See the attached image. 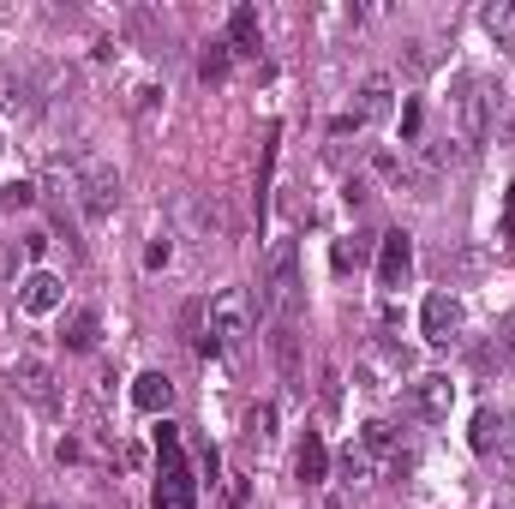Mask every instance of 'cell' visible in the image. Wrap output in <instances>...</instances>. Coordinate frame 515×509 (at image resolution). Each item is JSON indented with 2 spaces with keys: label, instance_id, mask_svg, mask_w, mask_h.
<instances>
[{
  "label": "cell",
  "instance_id": "28",
  "mask_svg": "<svg viewBox=\"0 0 515 509\" xmlns=\"http://www.w3.org/2000/svg\"><path fill=\"white\" fill-rule=\"evenodd\" d=\"M510 342H515V336H510Z\"/></svg>",
  "mask_w": 515,
  "mask_h": 509
},
{
  "label": "cell",
  "instance_id": "14",
  "mask_svg": "<svg viewBox=\"0 0 515 509\" xmlns=\"http://www.w3.org/2000/svg\"><path fill=\"white\" fill-rule=\"evenodd\" d=\"M294 474H300L306 486H324V480H330V450H324V438H318V432H306V438H300V450H294Z\"/></svg>",
  "mask_w": 515,
  "mask_h": 509
},
{
  "label": "cell",
  "instance_id": "23",
  "mask_svg": "<svg viewBox=\"0 0 515 509\" xmlns=\"http://www.w3.org/2000/svg\"><path fill=\"white\" fill-rule=\"evenodd\" d=\"M342 480H348V486H354V480H372V456H366L360 444L342 450Z\"/></svg>",
  "mask_w": 515,
  "mask_h": 509
},
{
  "label": "cell",
  "instance_id": "1",
  "mask_svg": "<svg viewBox=\"0 0 515 509\" xmlns=\"http://www.w3.org/2000/svg\"><path fill=\"white\" fill-rule=\"evenodd\" d=\"M150 509H198V480H192V462H186V444H180V426H156V492Z\"/></svg>",
  "mask_w": 515,
  "mask_h": 509
},
{
  "label": "cell",
  "instance_id": "15",
  "mask_svg": "<svg viewBox=\"0 0 515 509\" xmlns=\"http://www.w3.org/2000/svg\"><path fill=\"white\" fill-rule=\"evenodd\" d=\"M228 48L234 54H258L264 48V30H258V12L252 6H234L228 12Z\"/></svg>",
  "mask_w": 515,
  "mask_h": 509
},
{
  "label": "cell",
  "instance_id": "4",
  "mask_svg": "<svg viewBox=\"0 0 515 509\" xmlns=\"http://www.w3.org/2000/svg\"><path fill=\"white\" fill-rule=\"evenodd\" d=\"M258 312H264V318H276V324H294V312H300L294 240H276V246H270V264H264V288H258Z\"/></svg>",
  "mask_w": 515,
  "mask_h": 509
},
{
  "label": "cell",
  "instance_id": "21",
  "mask_svg": "<svg viewBox=\"0 0 515 509\" xmlns=\"http://www.w3.org/2000/svg\"><path fill=\"white\" fill-rule=\"evenodd\" d=\"M276 366L288 378H300V336H294V324H276Z\"/></svg>",
  "mask_w": 515,
  "mask_h": 509
},
{
  "label": "cell",
  "instance_id": "20",
  "mask_svg": "<svg viewBox=\"0 0 515 509\" xmlns=\"http://www.w3.org/2000/svg\"><path fill=\"white\" fill-rule=\"evenodd\" d=\"M0 108H6V114H36V90H30V78L6 72V78H0Z\"/></svg>",
  "mask_w": 515,
  "mask_h": 509
},
{
  "label": "cell",
  "instance_id": "12",
  "mask_svg": "<svg viewBox=\"0 0 515 509\" xmlns=\"http://www.w3.org/2000/svg\"><path fill=\"white\" fill-rule=\"evenodd\" d=\"M96 336H102V318H96L90 306H72V312H66V330H60L66 354H90V348H96Z\"/></svg>",
  "mask_w": 515,
  "mask_h": 509
},
{
  "label": "cell",
  "instance_id": "3",
  "mask_svg": "<svg viewBox=\"0 0 515 509\" xmlns=\"http://www.w3.org/2000/svg\"><path fill=\"white\" fill-rule=\"evenodd\" d=\"M492 114H498V84L480 78V72H462L456 78V144H486L492 138Z\"/></svg>",
  "mask_w": 515,
  "mask_h": 509
},
{
  "label": "cell",
  "instance_id": "18",
  "mask_svg": "<svg viewBox=\"0 0 515 509\" xmlns=\"http://www.w3.org/2000/svg\"><path fill=\"white\" fill-rule=\"evenodd\" d=\"M228 66H234L228 36H222V42H204V54H198V78H204V84H222V78H228Z\"/></svg>",
  "mask_w": 515,
  "mask_h": 509
},
{
  "label": "cell",
  "instance_id": "27",
  "mask_svg": "<svg viewBox=\"0 0 515 509\" xmlns=\"http://www.w3.org/2000/svg\"><path fill=\"white\" fill-rule=\"evenodd\" d=\"M402 138H420V102H402Z\"/></svg>",
  "mask_w": 515,
  "mask_h": 509
},
{
  "label": "cell",
  "instance_id": "24",
  "mask_svg": "<svg viewBox=\"0 0 515 509\" xmlns=\"http://www.w3.org/2000/svg\"><path fill=\"white\" fill-rule=\"evenodd\" d=\"M24 204H36V186H24V180L0 186V210H24Z\"/></svg>",
  "mask_w": 515,
  "mask_h": 509
},
{
  "label": "cell",
  "instance_id": "17",
  "mask_svg": "<svg viewBox=\"0 0 515 509\" xmlns=\"http://www.w3.org/2000/svg\"><path fill=\"white\" fill-rule=\"evenodd\" d=\"M480 24L492 30L498 48H515V0H492V6L480 12Z\"/></svg>",
  "mask_w": 515,
  "mask_h": 509
},
{
  "label": "cell",
  "instance_id": "8",
  "mask_svg": "<svg viewBox=\"0 0 515 509\" xmlns=\"http://www.w3.org/2000/svg\"><path fill=\"white\" fill-rule=\"evenodd\" d=\"M18 306H24V318H48V312H60V306H66L60 276H54V270H30V276L18 282Z\"/></svg>",
  "mask_w": 515,
  "mask_h": 509
},
{
  "label": "cell",
  "instance_id": "10",
  "mask_svg": "<svg viewBox=\"0 0 515 509\" xmlns=\"http://www.w3.org/2000/svg\"><path fill=\"white\" fill-rule=\"evenodd\" d=\"M408 270H414V240H408L402 228H390V234L378 240V288H402Z\"/></svg>",
  "mask_w": 515,
  "mask_h": 509
},
{
  "label": "cell",
  "instance_id": "9",
  "mask_svg": "<svg viewBox=\"0 0 515 509\" xmlns=\"http://www.w3.org/2000/svg\"><path fill=\"white\" fill-rule=\"evenodd\" d=\"M408 396H414V414L420 420H450V408H456V384L444 372H420L408 384Z\"/></svg>",
  "mask_w": 515,
  "mask_h": 509
},
{
  "label": "cell",
  "instance_id": "13",
  "mask_svg": "<svg viewBox=\"0 0 515 509\" xmlns=\"http://www.w3.org/2000/svg\"><path fill=\"white\" fill-rule=\"evenodd\" d=\"M168 402H174V384L162 372H138L132 378V408L138 414H168Z\"/></svg>",
  "mask_w": 515,
  "mask_h": 509
},
{
  "label": "cell",
  "instance_id": "2",
  "mask_svg": "<svg viewBox=\"0 0 515 509\" xmlns=\"http://www.w3.org/2000/svg\"><path fill=\"white\" fill-rule=\"evenodd\" d=\"M66 192H72V204H78L90 222H102V216H114V204H120V174H114V162H102V156H78V162L66 168Z\"/></svg>",
  "mask_w": 515,
  "mask_h": 509
},
{
  "label": "cell",
  "instance_id": "7",
  "mask_svg": "<svg viewBox=\"0 0 515 509\" xmlns=\"http://www.w3.org/2000/svg\"><path fill=\"white\" fill-rule=\"evenodd\" d=\"M420 330H426V342L432 348H450L456 336H462V300L456 294H426V306H420Z\"/></svg>",
  "mask_w": 515,
  "mask_h": 509
},
{
  "label": "cell",
  "instance_id": "6",
  "mask_svg": "<svg viewBox=\"0 0 515 509\" xmlns=\"http://www.w3.org/2000/svg\"><path fill=\"white\" fill-rule=\"evenodd\" d=\"M402 378H414V348H402V342H372V348L360 354V384H366L372 396L402 390Z\"/></svg>",
  "mask_w": 515,
  "mask_h": 509
},
{
  "label": "cell",
  "instance_id": "25",
  "mask_svg": "<svg viewBox=\"0 0 515 509\" xmlns=\"http://www.w3.org/2000/svg\"><path fill=\"white\" fill-rule=\"evenodd\" d=\"M168 258H174V246H168V240H150V252H144V270H162Z\"/></svg>",
  "mask_w": 515,
  "mask_h": 509
},
{
  "label": "cell",
  "instance_id": "19",
  "mask_svg": "<svg viewBox=\"0 0 515 509\" xmlns=\"http://www.w3.org/2000/svg\"><path fill=\"white\" fill-rule=\"evenodd\" d=\"M360 450H366L372 462H378V456H390V462H396V456H402V450H396V426H390V420L360 426Z\"/></svg>",
  "mask_w": 515,
  "mask_h": 509
},
{
  "label": "cell",
  "instance_id": "11",
  "mask_svg": "<svg viewBox=\"0 0 515 509\" xmlns=\"http://www.w3.org/2000/svg\"><path fill=\"white\" fill-rule=\"evenodd\" d=\"M6 372H12V384H18L36 408H48V414L60 408V390H54V372H48V366H36V360H12Z\"/></svg>",
  "mask_w": 515,
  "mask_h": 509
},
{
  "label": "cell",
  "instance_id": "22",
  "mask_svg": "<svg viewBox=\"0 0 515 509\" xmlns=\"http://www.w3.org/2000/svg\"><path fill=\"white\" fill-rule=\"evenodd\" d=\"M270 432H276V408H270V402H258V408L246 414V438H252V444H264Z\"/></svg>",
  "mask_w": 515,
  "mask_h": 509
},
{
  "label": "cell",
  "instance_id": "5",
  "mask_svg": "<svg viewBox=\"0 0 515 509\" xmlns=\"http://www.w3.org/2000/svg\"><path fill=\"white\" fill-rule=\"evenodd\" d=\"M204 330H210L216 354H240L252 342V300H246V288H222L210 300V324Z\"/></svg>",
  "mask_w": 515,
  "mask_h": 509
},
{
  "label": "cell",
  "instance_id": "26",
  "mask_svg": "<svg viewBox=\"0 0 515 509\" xmlns=\"http://www.w3.org/2000/svg\"><path fill=\"white\" fill-rule=\"evenodd\" d=\"M474 450H480V456H486V450H492V408H486V414H480V420H474Z\"/></svg>",
  "mask_w": 515,
  "mask_h": 509
},
{
  "label": "cell",
  "instance_id": "16",
  "mask_svg": "<svg viewBox=\"0 0 515 509\" xmlns=\"http://www.w3.org/2000/svg\"><path fill=\"white\" fill-rule=\"evenodd\" d=\"M390 90H396V84H390L384 72H378V78H366V84H360V108H354V114H360V120H384V114H390Z\"/></svg>",
  "mask_w": 515,
  "mask_h": 509
}]
</instances>
